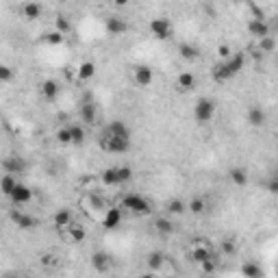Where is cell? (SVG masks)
I'll return each mask as SVG.
<instances>
[{
    "mask_svg": "<svg viewBox=\"0 0 278 278\" xmlns=\"http://www.w3.org/2000/svg\"><path fill=\"white\" fill-rule=\"evenodd\" d=\"M178 55H181L185 61H196V59L200 57V55H198V48H196V46H191V44H187V42H183L181 46H178Z\"/></svg>",
    "mask_w": 278,
    "mask_h": 278,
    "instance_id": "20",
    "label": "cell"
},
{
    "mask_svg": "<svg viewBox=\"0 0 278 278\" xmlns=\"http://www.w3.org/2000/svg\"><path fill=\"white\" fill-rule=\"evenodd\" d=\"M81 120L85 124H96V107L91 102H85L81 107Z\"/></svg>",
    "mask_w": 278,
    "mask_h": 278,
    "instance_id": "28",
    "label": "cell"
},
{
    "mask_svg": "<svg viewBox=\"0 0 278 278\" xmlns=\"http://www.w3.org/2000/svg\"><path fill=\"white\" fill-rule=\"evenodd\" d=\"M267 189H269V194H278V181H276V178H272V181H269Z\"/></svg>",
    "mask_w": 278,
    "mask_h": 278,
    "instance_id": "43",
    "label": "cell"
},
{
    "mask_svg": "<svg viewBox=\"0 0 278 278\" xmlns=\"http://www.w3.org/2000/svg\"><path fill=\"white\" fill-rule=\"evenodd\" d=\"M42 265H46V267L57 265V256H55V254H44V256H42Z\"/></svg>",
    "mask_w": 278,
    "mask_h": 278,
    "instance_id": "42",
    "label": "cell"
},
{
    "mask_svg": "<svg viewBox=\"0 0 278 278\" xmlns=\"http://www.w3.org/2000/svg\"><path fill=\"white\" fill-rule=\"evenodd\" d=\"M185 204H183V200H170L168 202V211L170 213H174V215H181V213H185Z\"/></svg>",
    "mask_w": 278,
    "mask_h": 278,
    "instance_id": "36",
    "label": "cell"
},
{
    "mask_svg": "<svg viewBox=\"0 0 278 278\" xmlns=\"http://www.w3.org/2000/svg\"><path fill=\"white\" fill-rule=\"evenodd\" d=\"M91 265H94L96 272H109V267H111V256L107 252H94L91 254Z\"/></svg>",
    "mask_w": 278,
    "mask_h": 278,
    "instance_id": "15",
    "label": "cell"
},
{
    "mask_svg": "<svg viewBox=\"0 0 278 278\" xmlns=\"http://www.w3.org/2000/svg\"><path fill=\"white\" fill-rule=\"evenodd\" d=\"M22 13H24L26 20H37V18H42L44 7L39 3H24L22 5Z\"/></svg>",
    "mask_w": 278,
    "mask_h": 278,
    "instance_id": "18",
    "label": "cell"
},
{
    "mask_svg": "<svg viewBox=\"0 0 278 278\" xmlns=\"http://www.w3.org/2000/svg\"><path fill=\"white\" fill-rule=\"evenodd\" d=\"M104 31L109 33V35H124V33L128 31V24L124 22L122 18H117V16H111V18H107L104 20Z\"/></svg>",
    "mask_w": 278,
    "mask_h": 278,
    "instance_id": "11",
    "label": "cell"
},
{
    "mask_svg": "<svg viewBox=\"0 0 278 278\" xmlns=\"http://www.w3.org/2000/svg\"><path fill=\"white\" fill-rule=\"evenodd\" d=\"M115 176H117V185L128 183L130 178H133V170H130L128 165H120V168H115Z\"/></svg>",
    "mask_w": 278,
    "mask_h": 278,
    "instance_id": "30",
    "label": "cell"
},
{
    "mask_svg": "<svg viewBox=\"0 0 278 278\" xmlns=\"http://www.w3.org/2000/svg\"><path fill=\"white\" fill-rule=\"evenodd\" d=\"M94 74H96V65L91 61H83L78 65V78L81 81H89V78H94Z\"/></svg>",
    "mask_w": 278,
    "mask_h": 278,
    "instance_id": "27",
    "label": "cell"
},
{
    "mask_svg": "<svg viewBox=\"0 0 278 278\" xmlns=\"http://www.w3.org/2000/svg\"><path fill=\"white\" fill-rule=\"evenodd\" d=\"M72 220H74V215H72V211L70 209H59L55 215H52V224L61 230V228H68Z\"/></svg>",
    "mask_w": 278,
    "mask_h": 278,
    "instance_id": "16",
    "label": "cell"
},
{
    "mask_svg": "<svg viewBox=\"0 0 278 278\" xmlns=\"http://www.w3.org/2000/svg\"><path fill=\"white\" fill-rule=\"evenodd\" d=\"M122 224V209L117 207H109L104 209V215H102V226L107 230H113Z\"/></svg>",
    "mask_w": 278,
    "mask_h": 278,
    "instance_id": "9",
    "label": "cell"
},
{
    "mask_svg": "<svg viewBox=\"0 0 278 278\" xmlns=\"http://www.w3.org/2000/svg\"><path fill=\"white\" fill-rule=\"evenodd\" d=\"M228 176H230V181H233L237 187H243V185H248V172L243 170V168H233L228 172Z\"/></svg>",
    "mask_w": 278,
    "mask_h": 278,
    "instance_id": "25",
    "label": "cell"
},
{
    "mask_svg": "<svg viewBox=\"0 0 278 278\" xmlns=\"http://www.w3.org/2000/svg\"><path fill=\"white\" fill-rule=\"evenodd\" d=\"M61 35H65V33H70L72 31V24H70V20H65V16H57V29Z\"/></svg>",
    "mask_w": 278,
    "mask_h": 278,
    "instance_id": "35",
    "label": "cell"
},
{
    "mask_svg": "<svg viewBox=\"0 0 278 278\" xmlns=\"http://www.w3.org/2000/svg\"><path fill=\"white\" fill-rule=\"evenodd\" d=\"M16 185H18V178L16 176H11V174H3V176H0V191H3L5 196H11V191L16 189Z\"/></svg>",
    "mask_w": 278,
    "mask_h": 278,
    "instance_id": "23",
    "label": "cell"
},
{
    "mask_svg": "<svg viewBox=\"0 0 278 278\" xmlns=\"http://www.w3.org/2000/svg\"><path fill=\"white\" fill-rule=\"evenodd\" d=\"M243 63H246L243 55H230L226 61H220V63L215 65L213 78H215L217 83H226V81H230V78L237 76L243 70Z\"/></svg>",
    "mask_w": 278,
    "mask_h": 278,
    "instance_id": "2",
    "label": "cell"
},
{
    "mask_svg": "<svg viewBox=\"0 0 278 278\" xmlns=\"http://www.w3.org/2000/svg\"><path fill=\"white\" fill-rule=\"evenodd\" d=\"M200 267H202V272H207V274H213L215 269H217L215 261H213V256H211V259H207V261H202V263H200Z\"/></svg>",
    "mask_w": 278,
    "mask_h": 278,
    "instance_id": "40",
    "label": "cell"
},
{
    "mask_svg": "<svg viewBox=\"0 0 278 278\" xmlns=\"http://www.w3.org/2000/svg\"><path fill=\"white\" fill-rule=\"evenodd\" d=\"M241 274H243V278H263V269H261V265H256L254 261H246L241 265Z\"/></svg>",
    "mask_w": 278,
    "mask_h": 278,
    "instance_id": "19",
    "label": "cell"
},
{
    "mask_svg": "<svg viewBox=\"0 0 278 278\" xmlns=\"http://www.w3.org/2000/svg\"><path fill=\"white\" fill-rule=\"evenodd\" d=\"M26 168H29V163H26L22 157H7V159H3V170H5V174H11V176L24 174Z\"/></svg>",
    "mask_w": 278,
    "mask_h": 278,
    "instance_id": "7",
    "label": "cell"
},
{
    "mask_svg": "<svg viewBox=\"0 0 278 278\" xmlns=\"http://www.w3.org/2000/svg\"><path fill=\"white\" fill-rule=\"evenodd\" d=\"M11 222L16 224L18 228H22V230H33V228L39 226V220H37V217L24 213V211H20V209H13V211H11Z\"/></svg>",
    "mask_w": 278,
    "mask_h": 278,
    "instance_id": "5",
    "label": "cell"
},
{
    "mask_svg": "<svg viewBox=\"0 0 278 278\" xmlns=\"http://www.w3.org/2000/svg\"><path fill=\"white\" fill-rule=\"evenodd\" d=\"M248 122H250V126L261 128L263 124L267 122V113H265V109H261V107H250V109H248Z\"/></svg>",
    "mask_w": 278,
    "mask_h": 278,
    "instance_id": "14",
    "label": "cell"
},
{
    "mask_svg": "<svg viewBox=\"0 0 278 278\" xmlns=\"http://www.w3.org/2000/svg\"><path fill=\"white\" fill-rule=\"evenodd\" d=\"M122 209H126L130 211V213H135V215H148L150 213V202L146 200L144 196H139V194H126L122 198Z\"/></svg>",
    "mask_w": 278,
    "mask_h": 278,
    "instance_id": "3",
    "label": "cell"
},
{
    "mask_svg": "<svg viewBox=\"0 0 278 278\" xmlns=\"http://www.w3.org/2000/svg\"><path fill=\"white\" fill-rule=\"evenodd\" d=\"M133 76H135V83L139 85V87H148V85H152V81H155V72H152V68L146 65V63L135 65Z\"/></svg>",
    "mask_w": 278,
    "mask_h": 278,
    "instance_id": "8",
    "label": "cell"
},
{
    "mask_svg": "<svg viewBox=\"0 0 278 278\" xmlns=\"http://www.w3.org/2000/svg\"><path fill=\"white\" fill-rule=\"evenodd\" d=\"M63 39H65V35H61L59 31H48L44 35V42L48 46H59V44H63Z\"/></svg>",
    "mask_w": 278,
    "mask_h": 278,
    "instance_id": "32",
    "label": "cell"
},
{
    "mask_svg": "<svg viewBox=\"0 0 278 278\" xmlns=\"http://www.w3.org/2000/svg\"><path fill=\"white\" fill-rule=\"evenodd\" d=\"M3 278H22V276H18V274H5Z\"/></svg>",
    "mask_w": 278,
    "mask_h": 278,
    "instance_id": "44",
    "label": "cell"
},
{
    "mask_svg": "<svg viewBox=\"0 0 278 278\" xmlns=\"http://www.w3.org/2000/svg\"><path fill=\"white\" fill-rule=\"evenodd\" d=\"M235 241H230V239H226V241H222V252L224 254H228V256H233L235 254Z\"/></svg>",
    "mask_w": 278,
    "mask_h": 278,
    "instance_id": "41",
    "label": "cell"
},
{
    "mask_svg": "<svg viewBox=\"0 0 278 278\" xmlns=\"http://www.w3.org/2000/svg\"><path fill=\"white\" fill-rule=\"evenodd\" d=\"M98 146L104 152H115V155H122V152H128L130 148V130L124 122L115 120L111 122L107 128L102 130L100 139H98Z\"/></svg>",
    "mask_w": 278,
    "mask_h": 278,
    "instance_id": "1",
    "label": "cell"
},
{
    "mask_svg": "<svg viewBox=\"0 0 278 278\" xmlns=\"http://www.w3.org/2000/svg\"><path fill=\"white\" fill-rule=\"evenodd\" d=\"M230 55H233V50H230L228 44H220V46H217V57H220L222 61H226Z\"/></svg>",
    "mask_w": 278,
    "mask_h": 278,
    "instance_id": "39",
    "label": "cell"
},
{
    "mask_svg": "<svg viewBox=\"0 0 278 278\" xmlns=\"http://www.w3.org/2000/svg\"><path fill=\"white\" fill-rule=\"evenodd\" d=\"M68 230H70V239L74 241V243H81L85 237H87V230H85V226H81V224L72 222L70 226H68Z\"/></svg>",
    "mask_w": 278,
    "mask_h": 278,
    "instance_id": "26",
    "label": "cell"
},
{
    "mask_svg": "<svg viewBox=\"0 0 278 278\" xmlns=\"http://www.w3.org/2000/svg\"><path fill=\"white\" fill-rule=\"evenodd\" d=\"M11 200L16 202V204H26V202H31L33 200V191H31V187H26V185H22V183H18L16 185V189L11 191Z\"/></svg>",
    "mask_w": 278,
    "mask_h": 278,
    "instance_id": "13",
    "label": "cell"
},
{
    "mask_svg": "<svg viewBox=\"0 0 278 278\" xmlns=\"http://www.w3.org/2000/svg\"><path fill=\"white\" fill-rule=\"evenodd\" d=\"M70 144L72 146H81L85 142V128L81 124H70Z\"/></svg>",
    "mask_w": 278,
    "mask_h": 278,
    "instance_id": "21",
    "label": "cell"
},
{
    "mask_svg": "<svg viewBox=\"0 0 278 278\" xmlns=\"http://www.w3.org/2000/svg\"><path fill=\"white\" fill-rule=\"evenodd\" d=\"M176 87H178V91H191L196 87V76L191 74V72H181L176 78Z\"/></svg>",
    "mask_w": 278,
    "mask_h": 278,
    "instance_id": "17",
    "label": "cell"
},
{
    "mask_svg": "<svg viewBox=\"0 0 278 278\" xmlns=\"http://www.w3.org/2000/svg\"><path fill=\"white\" fill-rule=\"evenodd\" d=\"M165 265V256L161 252H150L148 254V267H150V272L155 274V272H161Z\"/></svg>",
    "mask_w": 278,
    "mask_h": 278,
    "instance_id": "22",
    "label": "cell"
},
{
    "mask_svg": "<svg viewBox=\"0 0 278 278\" xmlns=\"http://www.w3.org/2000/svg\"><path fill=\"white\" fill-rule=\"evenodd\" d=\"M248 31H250V35H254L256 39H263V37L272 35V29H269L267 20H250V22H248Z\"/></svg>",
    "mask_w": 278,
    "mask_h": 278,
    "instance_id": "12",
    "label": "cell"
},
{
    "mask_svg": "<svg viewBox=\"0 0 278 278\" xmlns=\"http://www.w3.org/2000/svg\"><path fill=\"white\" fill-rule=\"evenodd\" d=\"M57 142L63 144V146H70V128L68 126H63V128L57 130Z\"/></svg>",
    "mask_w": 278,
    "mask_h": 278,
    "instance_id": "38",
    "label": "cell"
},
{
    "mask_svg": "<svg viewBox=\"0 0 278 278\" xmlns=\"http://www.w3.org/2000/svg\"><path fill=\"white\" fill-rule=\"evenodd\" d=\"M189 259L194 261V263H198V265H200L202 261L211 259V243H207V241L194 243V248L189 250Z\"/></svg>",
    "mask_w": 278,
    "mask_h": 278,
    "instance_id": "10",
    "label": "cell"
},
{
    "mask_svg": "<svg viewBox=\"0 0 278 278\" xmlns=\"http://www.w3.org/2000/svg\"><path fill=\"white\" fill-rule=\"evenodd\" d=\"M189 211H191V213H196V215H200V213L207 211V202H204L202 198H194V200L189 202Z\"/></svg>",
    "mask_w": 278,
    "mask_h": 278,
    "instance_id": "34",
    "label": "cell"
},
{
    "mask_svg": "<svg viewBox=\"0 0 278 278\" xmlns=\"http://www.w3.org/2000/svg\"><path fill=\"white\" fill-rule=\"evenodd\" d=\"M213 115H215V102L211 98H200L194 107V117L200 124H207L213 120Z\"/></svg>",
    "mask_w": 278,
    "mask_h": 278,
    "instance_id": "4",
    "label": "cell"
},
{
    "mask_svg": "<svg viewBox=\"0 0 278 278\" xmlns=\"http://www.w3.org/2000/svg\"><path fill=\"white\" fill-rule=\"evenodd\" d=\"M259 48H261V52H265V55L274 52V50H276V39H274V35L259 39Z\"/></svg>",
    "mask_w": 278,
    "mask_h": 278,
    "instance_id": "33",
    "label": "cell"
},
{
    "mask_svg": "<svg viewBox=\"0 0 278 278\" xmlns=\"http://www.w3.org/2000/svg\"><path fill=\"white\" fill-rule=\"evenodd\" d=\"M150 31L152 35H155L157 39H161V42H165V39L172 37V22L165 18H155L150 22Z\"/></svg>",
    "mask_w": 278,
    "mask_h": 278,
    "instance_id": "6",
    "label": "cell"
},
{
    "mask_svg": "<svg viewBox=\"0 0 278 278\" xmlns=\"http://www.w3.org/2000/svg\"><path fill=\"white\" fill-rule=\"evenodd\" d=\"M42 94L48 98V100H55V98L59 96V83L52 81V78L44 81V83H42Z\"/></svg>",
    "mask_w": 278,
    "mask_h": 278,
    "instance_id": "24",
    "label": "cell"
},
{
    "mask_svg": "<svg viewBox=\"0 0 278 278\" xmlns=\"http://www.w3.org/2000/svg\"><path fill=\"white\" fill-rule=\"evenodd\" d=\"M100 181L104 185H109V187H113V185H117V176H115V168H107L100 172Z\"/></svg>",
    "mask_w": 278,
    "mask_h": 278,
    "instance_id": "31",
    "label": "cell"
},
{
    "mask_svg": "<svg viewBox=\"0 0 278 278\" xmlns=\"http://www.w3.org/2000/svg\"><path fill=\"white\" fill-rule=\"evenodd\" d=\"M9 81H13V70L9 65L0 63V83H9Z\"/></svg>",
    "mask_w": 278,
    "mask_h": 278,
    "instance_id": "37",
    "label": "cell"
},
{
    "mask_svg": "<svg viewBox=\"0 0 278 278\" xmlns=\"http://www.w3.org/2000/svg\"><path fill=\"white\" fill-rule=\"evenodd\" d=\"M155 226H157V233H163V235H172V233H174V224H172L168 217H157Z\"/></svg>",
    "mask_w": 278,
    "mask_h": 278,
    "instance_id": "29",
    "label": "cell"
},
{
    "mask_svg": "<svg viewBox=\"0 0 278 278\" xmlns=\"http://www.w3.org/2000/svg\"><path fill=\"white\" fill-rule=\"evenodd\" d=\"M139 278H157V276H155V274H152V272H150V274H144V276H139Z\"/></svg>",
    "mask_w": 278,
    "mask_h": 278,
    "instance_id": "45",
    "label": "cell"
}]
</instances>
